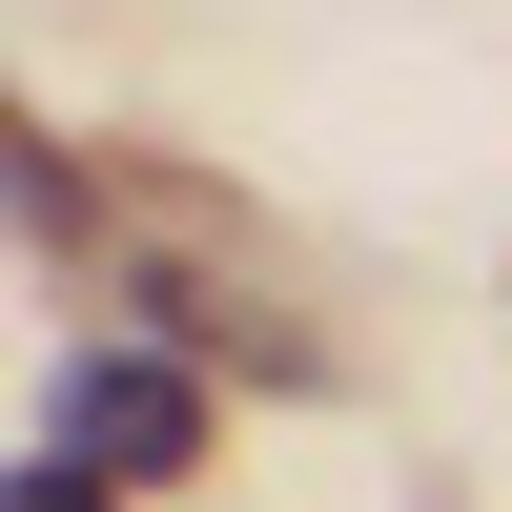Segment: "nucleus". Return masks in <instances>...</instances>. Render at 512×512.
I'll list each match as a JSON object with an SVG mask.
<instances>
[{"label": "nucleus", "instance_id": "obj_1", "mask_svg": "<svg viewBox=\"0 0 512 512\" xmlns=\"http://www.w3.org/2000/svg\"><path fill=\"white\" fill-rule=\"evenodd\" d=\"M185 431H205V390L164 349H103V369H62V410H41V451H82L103 492H144V472H185Z\"/></svg>", "mask_w": 512, "mask_h": 512}, {"label": "nucleus", "instance_id": "obj_2", "mask_svg": "<svg viewBox=\"0 0 512 512\" xmlns=\"http://www.w3.org/2000/svg\"><path fill=\"white\" fill-rule=\"evenodd\" d=\"M0 512H103V472H82V451H21V492Z\"/></svg>", "mask_w": 512, "mask_h": 512}]
</instances>
